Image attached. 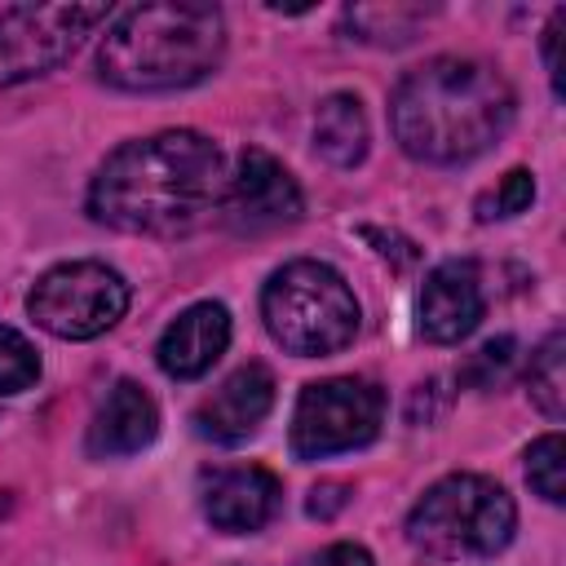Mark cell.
<instances>
[{"label":"cell","instance_id":"cell-1","mask_svg":"<svg viewBox=\"0 0 566 566\" xmlns=\"http://www.w3.org/2000/svg\"><path fill=\"white\" fill-rule=\"evenodd\" d=\"M221 146L195 128L124 142L88 181V217L124 234H186L221 203Z\"/></svg>","mask_w":566,"mask_h":566},{"label":"cell","instance_id":"cell-2","mask_svg":"<svg viewBox=\"0 0 566 566\" xmlns=\"http://www.w3.org/2000/svg\"><path fill=\"white\" fill-rule=\"evenodd\" d=\"M513 84L482 57H429L389 97V128L420 164H469L513 124Z\"/></svg>","mask_w":566,"mask_h":566},{"label":"cell","instance_id":"cell-3","mask_svg":"<svg viewBox=\"0 0 566 566\" xmlns=\"http://www.w3.org/2000/svg\"><path fill=\"white\" fill-rule=\"evenodd\" d=\"M221 53L226 18L217 4H133L111 18L97 49V75L124 93H172L208 80Z\"/></svg>","mask_w":566,"mask_h":566},{"label":"cell","instance_id":"cell-4","mask_svg":"<svg viewBox=\"0 0 566 566\" xmlns=\"http://www.w3.org/2000/svg\"><path fill=\"white\" fill-rule=\"evenodd\" d=\"M265 332L301 358H323L358 336V301L327 261H287L261 292Z\"/></svg>","mask_w":566,"mask_h":566},{"label":"cell","instance_id":"cell-5","mask_svg":"<svg viewBox=\"0 0 566 566\" xmlns=\"http://www.w3.org/2000/svg\"><path fill=\"white\" fill-rule=\"evenodd\" d=\"M517 509L509 491L482 473L433 482L407 513V539L429 557H491L513 539Z\"/></svg>","mask_w":566,"mask_h":566},{"label":"cell","instance_id":"cell-6","mask_svg":"<svg viewBox=\"0 0 566 566\" xmlns=\"http://www.w3.org/2000/svg\"><path fill=\"white\" fill-rule=\"evenodd\" d=\"M31 318L62 340H93L128 310V283L102 261H66L35 279L27 296Z\"/></svg>","mask_w":566,"mask_h":566},{"label":"cell","instance_id":"cell-7","mask_svg":"<svg viewBox=\"0 0 566 566\" xmlns=\"http://www.w3.org/2000/svg\"><path fill=\"white\" fill-rule=\"evenodd\" d=\"M385 424V394L363 376H332L301 389L292 411L296 460H323L376 442Z\"/></svg>","mask_w":566,"mask_h":566},{"label":"cell","instance_id":"cell-8","mask_svg":"<svg viewBox=\"0 0 566 566\" xmlns=\"http://www.w3.org/2000/svg\"><path fill=\"white\" fill-rule=\"evenodd\" d=\"M106 18H111L106 4H13V9H0V88L49 75Z\"/></svg>","mask_w":566,"mask_h":566},{"label":"cell","instance_id":"cell-9","mask_svg":"<svg viewBox=\"0 0 566 566\" xmlns=\"http://www.w3.org/2000/svg\"><path fill=\"white\" fill-rule=\"evenodd\" d=\"M305 212L296 177L265 150L248 146L239 155L234 177H226L221 190V217L234 234H265L279 226H292Z\"/></svg>","mask_w":566,"mask_h":566},{"label":"cell","instance_id":"cell-10","mask_svg":"<svg viewBox=\"0 0 566 566\" xmlns=\"http://www.w3.org/2000/svg\"><path fill=\"white\" fill-rule=\"evenodd\" d=\"M416 310H420V332L433 345L464 340L482 323V314H486V292H482L478 265L464 261V256L438 261L424 274V287H420V305Z\"/></svg>","mask_w":566,"mask_h":566},{"label":"cell","instance_id":"cell-11","mask_svg":"<svg viewBox=\"0 0 566 566\" xmlns=\"http://www.w3.org/2000/svg\"><path fill=\"white\" fill-rule=\"evenodd\" d=\"M274 407V376L265 363H243L239 371H230L217 394H208L195 407V433L221 447H234L243 438H252L261 429V420Z\"/></svg>","mask_w":566,"mask_h":566},{"label":"cell","instance_id":"cell-12","mask_svg":"<svg viewBox=\"0 0 566 566\" xmlns=\"http://www.w3.org/2000/svg\"><path fill=\"white\" fill-rule=\"evenodd\" d=\"M279 500H283L279 478L256 464L217 469L203 478V517L226 535L261 531L279 513Z\"/></svg>","mask_w":566,"mask_h":566},{"label":"cell","instance_id":"cell-13","mask_svg":"<svg viewBox=\"0 0 566 566\" xmlns=\"http://www.w3.org/2000/svg\"><path fill=\"white\" fill-rule=\"evenodd\" d=\"M226 345H230V310L221 301H199L164 327L155 358L172 380H199L203 371H212Z\"/></svg>","mask_w":566,"mask_h":566},{"label":"cell","instance_id":"cell-14","mask_svg":"<svg viewBox=\"0 0 566 566\" xmlns=\"http://www.w3.org/2000/svg\"><path fill=\"white\" fill-rule=\"evenodd\" d=\"M159 433V411L155 398L137 380H115L88 424V455L115 460V455H137L150 447Z\"/></svg>","mask_w":566,"mask_h":566},{"label":"cell","instance_id":"cell-15","mask_svg":"<svg viewBox=\"0 0 566 566\" xmlns=\"http://www.w3.org/2000/svg\"><path fill=\"white\" fill-rule=\"evenodd\" d=\"M314 150L336 164L354 168L367 155V115L354 93H327L314 111Z\"/></svg>","mask_w":566,"mask_h":566},{"label":"cell","instance_id":"cell-16","mask_svg":"<svg viewBox=\"0 0 566 566\" xmlns=\"http://www.w3.org/2000/svg\"><path fill=\"white\" fill-rule=\"evenodd\" d=\"M433 9L424 4H349L345 9V31H354L349 40L376 44V49H398L411 44L416 31L429 22Z\"/></svg>","mask_w":566,"mask_h":566},{"label":"cell","instance_id":"cell-17","mask_svg":"<svg viewBox=\"0 0 566 566\" xmlns=\"http://www.w3.org/2000/svg\"><path fill=\"white\" fill-rule=\"evenodd\" d=\"M526 389H531V402L548 420H562L566 416V336L562 332H548V340L531 354Z\"/></svg>","mask_w":566,"mask_h":566},{"label":"cell","instance_id":"cell-18","mask_svg":"<svg viewBox=\"0 0 566 566\" xmlns=\"http://www.w3.org/2000/svg\"><path fill=\"white\" fill-rule=\"evenodd\" d=\"M526 478H531L539 500H548V504L566 500V442H562V433H544L539 442H531Z\"/></svg>","mask_w":566,"mask_h":566},{"label":"cell","instance_id":"cell-19","mask_svg":"<svg viewBox=\"0 0 566 566\" xmlns=\"http://www.w3.org/2000/svg\"><path fill=\"white\" fill-rule=\"evenodd\" d=\"M40 380V354L35 345L0 323V398H13Z\"/></svg>","mask_w":566,"mask_h":566},{"label":"cell","instance_id":"cell-20","mask_svg":"<svg viewBox=\"0 0 566 566\" xmlns=\"http://www.w3.org/2000/svg\"><path fill=\"white\" fill-rule=\"evenodd\" d=\"M513 363H517V340L513 336H495L478 354H469V363L460 367V380L473 385V389H495V385L509 380Z\"/></svg>","mask_w":566,"mask_h":566},{"label":"cell","instance_id":"cell-21","mask_svg":"<svg viewBox=\"0 0 566 566\" xmlns=\"http://www.w3.org/2000/svg\"><path fill=\"white\" fill-rule=\"evenodd\" d=\"M531 199H535V177H531L526 168H509V172L500 177V186H495L491 195L478 199V221L517 217V212L531 208Z\"/></svg>","mask_w":566,"mask_h":566},{"label":"cell","instance_id":"cell-22","mask_svg":"<svg viewBox=\"0 0 566 566\" xmlns=\"http://www.w3.org/2000/svg\"><path fill=\"white\" fill-rule=\"evenodd\" d=\"M345 500H349V486H345V482H323V486L310 491L305 513L318 517V522H327V517H336V513L345 509Z\"/></svg>","mask_w":566,"mask_h":566},{"label":"cell","instance_id":"cell-23","mask_svg":"<svg viewBox=\"0 0 566 566\" xmlns=\"http://www.w3.org/2000/svg\"><path fill=\"white\" fill-rule=\"evenodd\" d=\"M301 566H376V562L363 544H327V548L310 553Z\"/></svg>","mask_w":566,"mask_h":566},{"label":"cell","instance_id":"cell-24","mask_svg":"<svg viewBox=\"0 0 566 566\" xmlns=\"http://www.w3.org/2000/svg\"><path fill=\"white\" fill-rule=\"evenodd\" d=\"M562 22H566V9H553L548 27H544V66H548V80H553V93L562 97V62H557V40H562Z\"/></svg>","mask_w":566,"mask_h":566}]
</instances>
